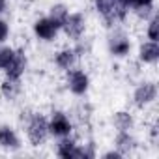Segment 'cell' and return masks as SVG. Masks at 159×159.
Segmentation results:
<instances>
[{
  "label": "cell",
  "mask_w": 159,
  "mask_h": 159,
  "mask_svg": "<svg viewBox=\"0 0 159 159\" xmlns=\"http://www.w3.org/2000/svg\"><path fill=\"white\" fill-rule=\"evenodd\" d=\"M28 140L32 146H41L47 137H49V122L43 114H32L30 122H28V129H26Z\"/></svg>",
  "instance_id": "6da1fadb"
},
{
  "label": "cell",
  "mask_w": 159,
  "mask_h": 159,
  "mask_svg": "<svg viewBox=\"0 0 159 159\" xmlns=\"http://www.w3.org/2000/svg\"><path fill=\"white\" fill-rule=\"evenodd\" d=\"M94 4H96L98 13L107 21V26H111L116 21H124L127 17V13L120 10L116 0H94Z\"/></svg>",
  "instance_id": "7a4b0ae2"
},
{
  "label": "cell",
  "mask_w": 159,
  "mask_h": 159,
  "mask_svg": "<svg viewBox=\"0 0 159 159\" xmlns=\"http://www.w3.org/2000/svg\"><path fill=\"white\" fill-rule=\"evenodd\" d=\"M62 28L69 39H81V36L86 30V19L83 13H69L64 21Z\"/></svg>",
  "instance_id": "3957f363"
},
{
  "label": "cell",
  "mask_w": 159,
  "mask_h": 159,
  "mask_svg": "<svg viewBox=\"0 0 159 159\" xmlns=\"http://www.w3.org/2000/svg\"><path fill=\"white\" fill-rule=\"evenodd\" d=\"M88 86H90V79L83 69H67V88L75 96L86 94Z\"/></svg>",
  "instance_id": "277c9868"
},
{
  "label": "cell",
  "mask_w": 159,
  "mask_h": 159,
  "mask_svg": "<svg viewBox=\"0 0 159 159\" xmlns=\"http://www.w3.org/2000/svg\"><path fill=\"white\" fill-rule=\"evenodd\" d=\"M26 54H25V51H15V54H13V58H11V62L6 66V79H10V81H21V77L25 75V71H26Z\"/></svg>",
  "instance_id": "5b68a950"
},
{
  "label": "cell",
  "mask_w": 159,
  "mask_h": 159,
  "mask_svg": "<svg viewBox=\"0 0 159 159\" xmlns=\"http://www.w3.org/2000/svg\"><path fill=\"white\" fill-rule=\"evenodd\" d=\"M58 30H60V26H58L54 21H51L49 17L38 19V21L34 23V32H36V36H38L39 39H43V41L54 39L56 34H58Z\"/></svg>",
  "instance_id": "8992f818"
},
{
  "label": "cell",
  "mask_w": 159,
  "mask_h": 159,
  "mask_svg": "<svg viewBox=\"0 0 159 159\" xmlns=\"http://www.w3.org/2000/svg\"><path fill=\"white\" fill-rule=\"evenodd\" d=\"M71 133V122L64 112H54L49 122V135L54 137H67Z\"/></svg>",
  "instance_id": "52a82bcc"
},
{
  "label": "cell",
  "mask_w": 159,
  "mask_h": 159,
  "mask_svg": "<svg viewBox=\"0 0 159 159\" xmlns=\"http://www.w3.org/2000/svg\"><path fill=\"white\" fill-rule=\"evenodd\" d=\"M155 98H157V88H155L153 83H142L140 86H137V90L133 94V99H135L137 107H144V105L152 103Z\"/></svg>",
  "instance_id": "ba28073f"
},
{
  "label": "cell",
  "mask_w": 159,
  "mask_h": 159,
  "mask_svg": "<svg viewBox=\"0 0 159 159\" xmlns=\"http://www.w3.org/2000/svg\"><path fill=\"white\" fill-rule=\"evenodd\" d=\"M109 51L114 56H127L131 51V41L124 34H116L109 39Z\"/></svg>",
  "instance_id": "9c48e42d"
},
{
  "label": "cell",
  "mask_w": 159,
  "mask_h": 159,
  "mask_svg": "<svg viewBox=\"0 0 159 159\" xmlns=\"http://www.w3.org/2000/svg\"><path fill=\"white\" fill-rule=\"evenodd\" d=\"M0 146L8 148V150H19L21 148L19 137L10 125H0Z\"/></svg>",
  "instance_id": "30bf717a"
},
{
  "label": "cell",
  "mask_w": 159,
  "mask_h": 159,
  "mask_svg": "<svg viewBox=\"0 0 159 159\" xmlns=\"http://www.w3.org/2000/svg\"><path fill=\"white\" fill-rule=\"evenodd\" d=\"M139 58L144 64L157 62V58H159V45H157V41H146V43H142L140 49H139Z\"/></svg>",
  "instance_id": "8fae6325"
},
{
  "label": "cell",
  "mask_w": 159,
  "mask_h": 159,
  "mask_svg": "<svg viewBox=\"0 0 159 159\" xmlns=\"http://www.w3.org/2000/svg\"><path fill=\"white\" fill-rule=\"evenodd\" d=\"M75 60H77V51H73V49H64V51H60V52L54 56V64H56L60 69H66V71L73 67Z\"/></svg>",
  "instance_id": "7c38bea8"
},
{
  "label": "cell",
  "mask_w": 159,
  "mask_h": 159,
  "mask_svg": "<svg viewBox=\"0 0 159 159\" xmlns=\"http://www.w3.org/2000/svg\"><path fill=\"white\" fill-rule=\"evenodd\" d=\"M56 153L64 159H75L77 157V144L73 139H67V137H62V140L58 142V148H56Z\"/></svg>",
  "instance_id": "4fadbf2b"
},
{
  "label": "cell",
  "mask_w": 159,
  "mask_h": 159,
  "mask_svg": "<svg viewBox=\"0 0 159 159\" xmlns=\"http://www.w3.org/2000/svg\"><path fill=\"white\" fill-rule=\"evenodd\" d=\"M135 148V139L129 135V131H120L116 137V152H120L122 155L129 153Z\"/></svg>",
  "instance_id": "5bb4252c"
},
{
  "label": "cell",
  "mask_w": 159,
  "mask_h": 159,
  "mask_svg": "<svg viewBox=\"0 0 159 159\" xmlns=\"http://www.w3.org/2000/svg\"><path fill=\"white\" fill-rule=\"evenodd\" d=\"M131 8L140 19H148L153 15V0H131Z\"/></svg>",
  "instance_id": "9a60e30c"
},
{
  "label": "cell",
  "mask_w": 159,
  "mask_h": 159,
  "mask_svg": "<svg viewBox=\"0 0 159 159\" xmlns=\"http://www.w3.org/2000/svg\"><path fill=\"white\" fill-rule=\"evenodd\" d=\"M67 15H69V11H67V8H66L64 4H54V6L51 8V11H49V19L54 21L60 28H62V25H64V21H66Z\"/></svg>",
  "instance_id": "2e32d148"
},
{
  "label": "cell",
  "mask_w": 159,
  "mask_h": 159,
  "mask_svg": "<svg viewBox=\"0 0 159 159\" xmlns=\"http://www.w3.org/2000/svg\"><path fill=\"white\" fill-rule=\"evenodd\" d=\"M112 122H114V127L118 131H129L133 127V118L129 112H116Z\"/></svg>",
  "instance_id": "e0dca14e"
},
{
  "label": "cell",
  "mask_w": 159,
  "mask_h": 159,
  "mask_svg": "<svg viewBox=\"0 0 159 159\" xmlns=\"http://www.w3.org/2000/svg\"><path fill=\"white\" fill-rule=\"evenodd\" d=\"M19 92H21L19 81H10V79H8V81L2 84V94H4L6 99H15L19 96Z\"/></svg>",
  "instance_id": "ac0fdd59"
},
{
  "label": "cell",
  "mask_w": 159,
  "mask_h": 159,
  "mask_svg": "<svg viewBox=\"0 0 159 159\" xmlns=\"http://www.w3.org/2000/svg\"><path fill=\"white\" fill-rule=\"evenodd\" d=\"M13 54H15V49H11V47H2L0 49V69H6V66L11 62Z\"/></svg>",
  "instance_id": "d6986e66"
},
{
  "label": "cell",
  "mask_w": 159,
  "mask_h": 159,
  "mask_svg": "<svg viewBox=\"0 0 159 159\" xmlns=\"http://www.w3.org/2000/svg\"><path fill=\"white\" fill-rule=\"evenodd\" d=\"M157 28H159V19L153 15L152 21H150V25H148V39H150V41H157V38H159Z\"/></svg>",
  "instance_id": "ffe728a7"
},
{
  "label": "cell",
  "mask_w": 159,
  "mask_h": 159,
  "mask_svg": "<svg viewBox=\"0 0 159 159\" xmlns=\"http://www.w3.org/2000/svg\"><path fill=\"white\" fill-rule=\"evenodd\" d=\"M8 34H10V26H8V23L0 19V43H2V41H6Z\"/></svg>",
  "instance_id": "44dd1931"
},
{
  "label": "cell",
  "mask_w": 159,
  "mask_h": 159,
  "mask_svg": "<svg viewBox=\"0 0 159 159\" xmlns=\"http://www.w3.org/2000/svg\"><path fill=\"white\" fill-rule=\"evenodd\" d=\"M116 2H118V6H120V10L122 11H129V8H131V0H116Z\"/></svg>",
  "instance_id": "7402d4cb"
},
{
  "label": "cell",
  "mask_w": 159,
  "mask_h": 159,
  "mask_svg": "<svg viewBox=\"0 0 159 159\" xmlns=\"http://www.w3.org/2000/svg\"><path fill=\"white\" fill-rule=\"evenodd\" d=\"M103 157H105V159H120L122 153H120V152H107Z\"/></svg>",
  "instance_id": "603a6c76"
},
{
  "label": "cell",
  "mask_w": 159,
  "mask_h": 159,
  "mask_svg": "<svg viewBox=\"0 0 159 159\" xmlns=\"http://www.w3.org/2000/svg\"><path fill=\"white\" fill-rule=\"evenodd\" d=\"M6 11V0H0V15Z\"/></svg>",
  "instance_id": "cb8c5ba5"
}]
</instances>
